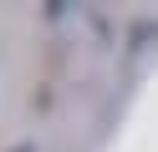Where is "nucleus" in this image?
<instances>
[{"mask_svg":"<svg viewBox=\"0 0 158 152\" xmlns=\"http://www.w3.org/2000/svg\"><path fill=\"white\" fill-rule=\"evenodd\" d=\"M15 152H31V147H15Z\"/></svg>","mask_w":158,"mask_h":152,"instance_id":"nucleus-1","label":"nucleus"}]
</instances>
